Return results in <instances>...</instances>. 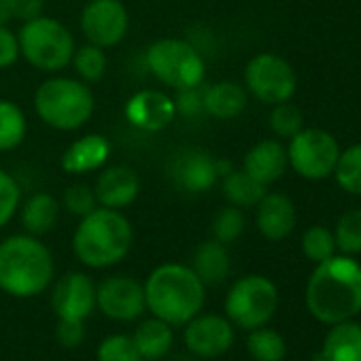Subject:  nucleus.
<instances>
[{"instance_id":"obj_22","label":"nucleus","mask_w":361,"mask_h":361,"mask_svg":"<svg viewBox=\"0 0 361 361\" xmlns=\"http://www.w3.org/2000/svg\"><path fill=\"white\" fill-rule=\"evenodd\" d=\"M321 357L323 361H361V325L353 319L329 325Z\"/></svg>"},{"instance_id":"obj_26","label":"nucleus","mask_w":361,"mask_h":361,"mask_svg":"<svg viewBox=\"0 0 361 361\" xmlns=\"http://www.w3.org/2000/svg\"><path fill=\"white\" fill-rule=\"evenodd\" d=\"M224 194L230 204L238 209H249L257 207V202L266 196V188L245 170H232L224 176Z\"/></svg>"},{"instance_id":"obj_13","label":"nucleus","mask_w":361,"mask_h":361,"mask_svg":"<svg viewBox=\"0 0 361 361\" xmlns=\"http://www.w3.org/2000/svg\"><path fill=\"white\" fill-rule=\"evenodd\" d=\"M81 32L96 47H115L123 41L130 18L121 0H92L81 13Z\"/></svg>"},{"instance_id":"obj_38","label":"nucleus","mask_w":361,"mask_h":361,"mask_svg":"<svg viewBox=\"0 0 361 361\" xmlns=\"http://www.w3.org/2000/svg\"><path fill=\"white\" fill-rule=\"evenodd\" d=\"M56 338L64 348H77L85 340V321L58 319Z\"/></svg>"},{"instance_id":"obj_31","label":"nucleus","mask_w":361,"mask_h":361,"mask_svg":"<svg viewBox=\"0 0 361 361\" xmlns=\"http://www.w3.org/2000/svg\"><path fill=\"white\" fill-rule=\"evenodd\" d=\"M96 361H142L132 336L111 334L96 346Z\"/></svg>"},{"instance_id":"obj_6","label":"nucleus","mask_w":361,"mask_h":361,"mask_svg":"<svg viewBox=\"0 0 361 361\" xmlns=\"http://www.w3.org/2000/svg\"><path fill=\"white\" fill-rule=\"evenodd\" d=\"M20 54L35 68L45 73H58L73 62L75 39L64 24L51 18H35L24 22L20 30Z\"/></svg>"},{"instance_id":"obj_9","label":"nucleus","mask_w":361,"mask_h":361,"mask_svg":"<svg viewBox=\"0 0 361 361\" xmlns=\"http://www.w3.org/2000/svg\"><path fill=\"white\" fill-rule=\"evenodd\" d=\"M340 157L338 140L319 128H302L289 138L287 161L289 166L308 180H323L334 174L336 161Z\"/></svg>"},{"instance_id":"obj_40","label":"nucleus","mask_w":361,"mask_h":361,"mask_svg":"<svg viewBox=\"0 0 361 361\" xmlns=\"http://www.w3.org/2000/svg\"><path fill=\"white\" fill-rule=\"evenodd\" d=\"M20 58V41L18 37L7 28L0 26V68H9Z\"/></svg>"},{"instance_id":"obj_35","label":"nucleus","mask_w":361,"mask_h":361,"mask_svg":"<svg viewBox=\"0 0 361 361\" xmlns=\"http://www.w3.org/2000/svg\"><path fill=\"white\" fill-rule=\"evenodd\" d=\"M270 128L276 136L291 138L304 128V115L298 106L289 104V100L274 104V109L270 113Z\"/></svg>"},{"instance_id":"obj_2","label":"nucleus","mask_w":361,"mask_h":361,"mask_svg":"<svg viewBox=\"0 0 361 361\" xmlns=\"http://www.w3.org/2000/svg\"><path fill=\"white\" fill-rule=\"evenodd\" d=\"M142 289L147 310L172 327H183L202 312L207 302V285L192 266L176 262L153 268L142 283Z\"/></svg>"},{"instance_id":"obj_30","label":"nucleus","mask_w":361,"mask_h":361,"mask_svg":"<svg viewBox=\"0 0 361 361\" xmlns=\"http://www.w3.org/2000/svg\"><path fill=\"white\" fill-rule=\"evenodd\" d=\"M334 240H336V249L342 255L361 253V209L348 211L340 217L334 232Z\"/></svg>"},{"instance_id":"obj_39","label":"nucleus","mask_w":361,"mask_h":361,"mask_svg":"<svg viewBox=\"0 0 361 361\" xmlns=\"http://www.w3.org/2000/svg\"><path fill=\"white\" fill-rule=\"evenodd\" d=\"M198 87H190V90H180L174 104H176V113L180 115H198L204 111V90Z\"/></svg>"},{"instance_id":"obj_27","label":"nucleus","mask_w":361,"mask_h":361,"mask_svg":"<svg viewBox=\"0 0 361 361\" xmlns=\"http://www.w3.org/2000/svg\"><path fill=\"white\" fill-rule=\"evenodd\" d=\"M247 350L255 361H283L287 355V342L276 329L262 325L247 334Z\"/></svg>"},{"instance_id":"obj_12","label":"nucleus","mask_w":361,"mask_h":361,"mask_svg":"<svg viewBox=\"0 0 361 361\" xmlns=\"http://www.w3.org/2000/svg\"><path fill=\"white\" fill-rule=\"evenodd\" d=\"M96 308L111 321H136L147 310L142 283L126 274L104 279L100 285H96Z\"/></svg>"},{"instance_id":"obj_18","label":"nucleus","mask_w":361,"mask_h":361,"mask_svg":"<svg viewBox=\"0 0 361 361\" xmlns=\"http://www.w3.org/2000/svg\"><path fill=\"white\" fill-rule=\"evenodd\" d=\"M289 161H287V149L274 140H259L257 145H253L245 159H243V170L253 176L257 183H262L264 188L276 183V180L285 174Z\"/></svg>"},{"instance_id":"obj_16","label":"nucleus","mask_w":361,"mask_h":361,"mask_svg":"<svg viewBox=\"0 0 361 361\" xmlns=\"http://www.w3.org/2000/svg\"><path fill=\"white\" fill-rule=\"evenodd\" d=\"M126 119L142 132H159L176 117L174 100L159 90H142L126 102Z\"/></svg>"},{"instance_id":"obj_23","label":"nucleus","mask_w":361,"mask_h":361,"mask_svg":"<svg viewBox=\"0 0 361 361\" xmlns=\"http://www.w3.org/2000/svg\"><path fill=\"white\" fill-rule=\"evenodd\" d=\"M230 268H232V259L224 243L213 238V240L198 245L194 259H192V270L198 274V279L207 287L224 283L230 274Z\"/></svg>"},{"instance_id":"obj_5","label":"nucleus","mask_w":361,"mask_h":361,"mask_svg":"<svg viewBox=\"0 0 361 361\" xmlns=\"http://www.w3.org/2000/svg\"><path fill=\"white\" fill-rule=\"evenodd\" d=\"M35 109L49 128L71 132L85 126L94 113L92 90L77 79L51 77L35 92Z\"/></svg>"},{"instance_id":"obj_34","label":"nucleus","mask_w":361,"mask_h":361,"mask_svg":"<svg viewBox=\"0 0 361 361\" xmlns=\"http://www.w3.org/2000/svg\"><path fill=\"white\" fill-rule=\"evenodd\" d=\"M245 232V215L238 207H226L221 209L215 219H213V236L215 240L224 243V245H232L240 238V234Z\"/></svg>"},{"instance_id":"obj_15","label":"nucleus","mask_w":361,"mask_h":361,"mask_svg":"<svg viewBox=\"0 0 361 361\" xmlns=\"http://www.w3.org/2000/svg\"><path fill=\"white\" fill-rule=\"evenodd\" d=\"M172 180L190 194H204L217 183V159L202 149L180 151L170 168Z\"/></svg>"},{"instance_id":"obj_1","label":"nucleus","mask_w":361,"mask_h":361,"mask_svg":"<svg viewBox=\"0 0 361 361\" xmlns=\"http://www.w3.org/2000/svg\"><path fill=\"white\" fill-rule=\"evenodd\" d=\"M308 312L334 325L361 312V264L353 255H331L317 264L306 285Z\"/></svg>"},{"instance_id":"obj_24","label":"nucleus","mask_w":361,"mask_h":361,"mask_svg":"<svg viewBox=\"0 0 361 361\" xmlns=\"http://www.w3.org/2000/svg\"><path fill=\"white\" fill-rule=\"evenodd\" d=\"M247 109V90L234 81H219L204 90V111L217 119H234Z\"/></svg>"},{"instance_id":"obj_37","label":"nucleus","mask_w":361,"mask_h":361,"mask_svg":"<svg viewBox=\"0 0 361 361\" xmlns=\"http://www.w3.org/2000/svg\"><path fill=\"white\" fill-rule=\"evenodd\" d=\"M64 207L68 213L77 215V217H85L87 213H92L94 209H98V200L92 188L77 183L73 188L66 190L64 194Z\"/></svg>"},{"instance_id":"obj_33","label":"nucleus","mask_w":361,"mask_h":361,"mask_svg":"<svg viewBox=\"0 0 361 361\" xmlns=\"http://www.w3.org/2000/svg\"><path fill=\"white\" fill-rule=\"evenodd\" d=\"M302 251L314 264H321V262L329 259L338 251L336 249V240H334V232L327 230L325 226L308 228L304 232V236H302Z\"/></svg>"},{"instance_id":"obj_19","label":"nucleus","mask_w":361,"mask_h":361,"mask_svg":"<svg viewBox=\"0 0 361 361\" xmlns=\"http://www.w3.org/2000/svg\"><path fill=\"white\" fill-rule=\"evenodd\" d=\"M255 224L266 240L279 243L295 228V207L285 194H266L257 202Z\"/></svg>"},{"instance_id":"obj_21","label":"nucleus","mask_w":361,"mask_h":361,"mask_svg":"<svg viewBox=\"0 0 361 361\" xmlns=\"http://www.w3.org/2000/svg\"><path fill=\"white\" fill-rule=\"evenodd\" d=\"M132 340L142 357V361H159L174 346V327L157 317L142 319L132 334Z\"/></svg>"},{"instance_id":"obj_25","label":"nucleus","mask_w":361,"mask_h":361,"mask_svg":"<svg viewBox=\"0 0 361 361\" xmlns=\"http://www.w3.org/2000/svg\"><path fill=\"white\" fill-rule=\"evenodd\" d=\"M60 204L51 194H37L22 207V226L30 236H45L56 228Z\"/></svg>"},{"instance_id":"obj_14","label":"nucleus","mask_w":361,"mask_h":361,"mask_svg":"<svg viewBox=\"0 0 361 361\" xmlns=\"http://www.w3.org/2000/svg\"><path fill=\"white\" fill-rule=\"evenodd\" d=\"M51 310L58 319L87 321L96 310V285L85 272H68L56 281Z\"/></svg>"},{"instance_id":"obj_7","label":"nucleus","mask_w":361,"mask_h":361,"mask_svg":"<svg viewBox=\"0 0 361 361\" xmlns=\"http://www.w3.org/2000/svg\"><path fill=\"white\" fill-rule=\"evenodd\" d=\"M147 66L159 83L176 92L202 85L207 73L202 54L180 39L155 41L147 49Z\"/></svg>"},{"instance_id":"obj_4","label":"nucleus","mask_w":361,"mask_h":361,"mask_svg":"<svg viewBox=\"0 0 361 361\" xmlns=\"http://www.w3.org/2000/svg\"><path fill=\"white\" fill-rule=\"evenodd\" d=\"M134 243V230L121 211L98 207L81 217L75 236L73 251L77 259L87 268H111L126 259Z\"/></svg>"},{"instance_id":"obj_32","label":"nucleus","mask_w":361,"mask_h":361,"mask_svg":"<svg viewBox=\"0 0 361 361\" xmlns=\"http://www.w3.org/2000/svg\"><path fill=\"white\" fill-rule=\"evenodd\" d=\"M73 64L77 75L85 81V83H96L104 77L106 71V56L102 47H96L92 43L83 45L81 49L75 51L73 56Z\"/></svg>"},{"instance_id":"obj_10","label":"nucleus","mask_w":361,"mask_h":361,"mask_svg":"<svg viewBox=\"0 0 361 361\" xmlns=\"http://www.w3.org/2000/svg\"><path fill=\"white\" fill-rule=\"evenodd\" d=\"M247 90L264 104H281L291 100L298 87L295 71L276 54H257L245 68Z\"/></svg>"},{"instance_id":"obj_3","label":"nucleus","mask_w":361,"mask_h":361,"mask_svg":"<svg viewBox=\"0 0 361 361\" xmlns=\"http://www.w3.org/2000/svg\"><path fill=\"white\" fill-rule=\"evenodd\" d=\"M54 255L39 236L16 234L0 243V291L28 300L54 283Z\"/></svg>"},{"instance_id":"obj_36","label":"nucleus","mask_w":361,"mask_h":361,"mask_svg":"<svg viewBox=\"0 0 361 361\" xmlns=\"http://www.w3.org/2000/svg\"><path fill=\"white\" fill-rule=\"evenodd\" d=\"M20 198H22V192H20L18 180L0 168V230H3L18 213Z\"/></svg>"},{"instance_id":"obj_41","label":"nucleus","mask_w":361,"mask_h":361,"mask_svg":"<svg viewBox=\"0 0 361 361\" xmlns=\"http://www.w3.org/2000/svg\"><path fill=\"white\" fill-rule=\"evenodd\" d=\"M43 16V0H16V20L30 22Z\"/></svg>"},{"instance_id":"obj_29","label":"nucleus","mask_w":361,"mask_h":361,"mask_svg":"<svg viewBox=\"0 0 361 361\" xmlns=\"http://www.w3.org/2000/svg\"><path fill=\"white\" fill-rule=\"evenodd\" d=\"M334 176L344 192L353 196H361V142L340 151V157L334 168Z\"/></svg>"},{"instance_id":"obj_42","label":"nucleus","mask_w":361,"mask_h":361,"mask_svg":"<svg viewBox=\"0 0 361 361\" xmlns=\"http://www.w3.org/2000/svg\"><path fill=\"white\" fill-rule=\"evenodd\" d=\"M16 20V0H0V26Z\"/></svg>"},{"instance_id":"obj_20","label":"nucleus","mask_w":361,"mask_h":361,"mask_svg":"<svg viewBox=\"0 0 361 361\" xmlns=\"http://www.w3.org/2000/svg\"><path fill=\"white\" fill-rule=\"evenodd\" d=\"M111 155V142L102 134H85L71 142L62 155V168L71 174L100 170Z\"/></svg>"},{"instance_id":"obj_28","label":"nucleus","mask_w":361,"mask_h":361,"mask_svg":"<svg viewBox=\"0 0 361 361\" xmlns=\"http://www.w3.org/2000/svg\"><path fill=\"white\" fill-rule=\"evenodd\" d=\"M26 115L24 111L11 102L0 98V151H11L20 147L26 138Z\"/></svg>"},{"instance_id":"obj_8","label":"nucleus","mask_w":361,"mask_h":361,"mask_svg":"<svg viewBox=\"0 0 361 361\" xmlns=\"http://www.w3.org/2000/svg\"><path fill=\"white\" fill-rule=\"evenodd\" d=\"M279 308L276 285L262 274H247L238 279L226 293L224 310L234 327L251 331L268 325Z\"/></svg>"},{"instance_id":"obj_17","label":"nucleus","mask_w":361,"mask_h":361,"mask_svg":"<svg viewBox=\"0 0 361 361\" xmlns=\"http://www.w3.org/2000/svg\"><path fill=\"white\" fill-rule=\"evenodd\" d=\"M138 192H140V178L130 166L106 168L98 176L94 188L98 207L115 209V211L130 207L138 198Z\"/></svg>"},{"instance_id":"obj_11","label":"nucleus","mask_w":361,"mask_h":361,"mask_svg":"<svg viewBox=\"0 0 361 361\" xmlns=\"http://www.w3.org/2000/svg\"><path fill=\"white\" fill-rule=\"evenodd\" d=\"M236 340V329L226 314L200 312L183 325L185 348L200 359H217L226 355Z\"/></svg>"}]
</instances>
